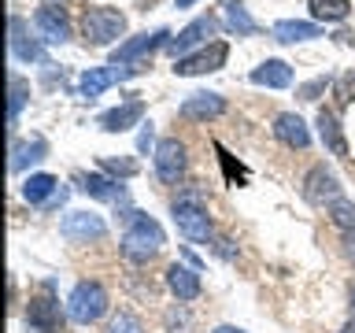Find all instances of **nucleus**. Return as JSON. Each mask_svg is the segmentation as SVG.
Listing matches in <instances>:
<instances>
[{
	"instance_id": "obj_35",
	"label": "nucleus",
	"mask_w": 355,
	"mask_h": 333,
	"mask_svg": "<svg viewBox=\"0 0 355 333\" xmlns=\"http://www.w3.org/2000/svg\"><path fill=\"white\" fill-rule=\"evenodd\" d=\"M215 333H244V330H237V326H218Z\"/></svg>"
},
{
	"instance_id": "obj_21",
	"label": "nucleus",
	"mask_w": 355,
	"mask_h": 333,
	"mask_svg": "<svg viewBox=\"0 0 355 333\" xmlns=\"http://www.w3.org/2000/svg\"><path fill=\"white\" fill-rule=\"evenodd\" d=\"M311 37H322V30L315 22H300V19L274 22V41H282V44H296V41H311Z\"/></svg>"
},
{
	"instance_id": "obj_15",
	"label": "nucleus",
	"mask_w": 355,
	"mask_h": 333,
	"mask_svg": "<svg viewBox=\"0 0 355 333\" xmlns=\"http://www.w3.org/2000/svg\"><path fill=\"white\" fill-rule=\"evenodd\" d=\"M304 196L311 200V204H333V200H340L337 174L326 171V166H315V171L307 174V182H304Z\"/></svg>"
},
{
	"instance_id": "obj_34",
	"label": "nucleus",
	"mask_w": 355,
	"mask_h": 333,
	"mask_svg": "<svg viewBox=\"0 0 355 333\" xmlns=\"http://www.w3.org/2000/svg\"><path fill=\"white\" fill-rule=\"evenodd\" d=\"M344 248H348V255L355 259V230H352V233H344Z\"/></svg>"
},
{
	"instance_id": "obj_18",
	"label": "nucleus",
	"mask_w": 355,
	"mask_h": 333,
	"mask_svg": "<svg viewBox=\"0 0 355 333\" xmlns=\"http://www.w3.org/2000/svg\"><path fill=\"white\" fill-rule=\"evenodd\" d=\"M274 133H277V141H282V144H288V148H307V144H311L307 122L300 115H293V111H285V115L274 119Z\"/></svg>"
},
{
	"instance_id": "obj_38",
	"label": "nucleus",
	"mask_w": 355,
	"mask_h": 333,
	"mask_svg": "<svg viewBox=\"0 0 355 333\" xmlns=\"http://www.w3.org/2000/svg\"><path fill=\"white\" fill-rule=\"evenodd\" d=\"M352 315H355V289H352Z\"/></svg>"
},
{
	"instance_id": "obj_20",
	"label": "nucleus",
	"mask_w": 355,
	"mask_h": 333,
	"mask_svg": "<svg viewBox=\"0 0 355 333\" xmlns=\"http://www.w3.org/2000/svg\"><path fill=\"white\" fill-rule=\"evenodd\" d=\"M252 85H266V89L293 85V67H288L285 60H266L252 71Z\"/></svg>"
},
{
	"instance_id": "obj_9",
	"label": "nucleus",
	"mask_w": 355,
	"mask_h": 333,
	"mask_svg": "<svg viewBox=\"0 0 355 333\" xmlns=\"http://www.w3.org/2000/svg\"><path fill=\"white\" fill-rule=\"evenodd\" d=\"M185 166H189V160H185V144L182 141L166 137V141L155 144V174H159V182L174 185L178 178L185 174Z\"/></svg>"
},
{
	"instance_id": "obj_37",
	"label": "nucleus",
	"mask_w": 355,
	"mask_h": 333,
	"mask_svg": "<svg viewBox=\"0 0 355 333\" xmlns=\"http://www.w3.org/2000/svg\"><path fill=\"white\" fill-rule=\"evenodd\" d=\"M340 333H355V315H352V322H348V326H344Z\"/></svg>"
},
{
	"instance_id": "obj_8",
	"label": "nucleus",
	"mask_w": 355,
	"mask_h": 333,
	"mask_svg": "<svg viewBox=\"0 0 355 333\" xmlns=\"http://www.w3.org/2000/svg\"><path fill=\"white\" fill-rule=\"evenodd\" d=\"M163 44H171V30L137 33V37L122 41L119 49L111 52V67H119V63H133V60H141V56H148V52H155V49H163Z\"/></svg>"
},
{
	"instance_id": "obj_13",
	"label": "nucleus",
	"mask_w": 355,
	"mask_h": 333,
	"mask_svg": "<svg viewBox=\"0 0 355 333\" xmlns=\"http://www.w3.org/2000/svg\"><path fill=\"white\" fill-rule=\"evenodd\" d=\"M22 196H26L30 204H41V207H60L67 200V189L55 182L52 174H30L26 185H22Z\"/></svg>"
},
{
	"instance_id": "obj_4",
	"label": "nucleus",
	"mask_w": 355,
	"mask_h": 333,
	"mask_svg": "<svg viewBox=\"0 0 355 333\" xmlns=\"http://www.w3.org/2000/svg\"><path fill=\"white\" fill-rule=\"evenodd\" d=\"M82 33H85V44H111L115 37L126 33V15L115 8H85Z\"/></svg>"
},
{
	"instance_id": "obj_22",
	"label": "nucleus",
	"mask_w": 355,
	"mask_h": 333,
	"mask_svg": "<svg viewBox=\"0 0 355 333\" xmlns=\"http://www.w3.org/2000/svg\"><path fill=\"white\" fill-rule=\"evenodd\" d=\"M74 182H78V189H82V193L96 196V200H122V196H126V189H122L119 182L100 178V174H78Z\"/></svg>"
},
{
	"instance_id": "obj_16",
	"label": "nucleus",
	"mask_w": 355,
	"mask_h": 333,
	"mask_svg": "<svg viewBox=\"0 0 355 333\" xmlns=\"http://www.w3.org/2000/svg\"><path fill=\"white\" fill-rule=\"evenodd\" d=\"M182 119H196V122H207V119H218L222 111H226V100L218 93H193L182 100Z\"/></svg>"
},
{
	"instance_id": "obj_12",
	"label": "nucleus",
	"mask_w": 355,
	"mask_h": 333,
	"mask_svg": "<svg viewBox=\"0 0 355 333\" xmlns=\"http://www.w3.org/2000/svg\"><path fill=\"white\" fill-rule=\"evenodd\" d=\"M60 233L67 241H100L107 233V226L100 215H93V211H71V215L60 222Z\"/></svg>"
},
{
	"instance_id": "obj_26",
	"label": "nucleus",
	"mask_w": 355,
	"mask_h": 333,
	"mask_svg": "<svg viewBox=\"0 0 355 333\" xmlns=\"http://www.w3.org/2000/svg\"><path fill=\"white\" fill-rule=\"evenodd\" d=\"M307 8H311V15L322 19V22H344L352 11L348 0H307Z\"/></svg>"
},
{
	"instance_id": "obj_5",
	"label": "nucleus",
	"mask_w": 355,
	"mask_h": 333,
	"mask_svg": "<svg viewBox=\"0 0 355 333\" xmlns=\"http://www.w3.org/2000/svg\"><path fill=\"white\" fill-rule=\"evenodd\" d=\"M26 326L33 333H63V311H60V300H55V285L52 282H44L41 285V293L30 300V307H26Z\"/></svg>"
},
{
	"instance_id": "obj_30",
	"label": "nucleus",
	"mask_w": 355,
	"mask_h": 333,
	"mask_svg": "<svg viewBox=\"0 0 355 333\" xmlns=\"http://www.w3.org/2000/svg\"><path fill=\"white\" fill-rule=\"evenodd\" d=\"M104 171L119 174V178H133V174H137V163H133V160H104Z\"/></svg>"
},
{
	"instance_id": "obj_10",
	"label": "nucleus",
	"mask_w": 355,
	"mask_h": 333,
	"mask_svg": "<svg viewBox=\"0 0 355 333\" xmlns=\"http://www.w3.org/2000/svg\"><path fill=\"white\" fill-rule=\"evenodd\" d=\"M215 33H218V19H215V15H200V19L189 22V26L178 33V37H171V44H166V49H171L174 60H185V52H189V49L204 44L207 37H215Z\"/></svg>"
},
{
	"instance_id": "obj_31",
	"label": "nucleus",
	"mask_w": 355,
	"mask_h": 333,
	"mask_svg": "<svg viewBox=\"0 0 355 333\" xmlns=\"http://www.w3.org/2000/svg\"><path fill=\"white\" fill-rule=\"evenodd\" d=\"M326 89H329V74H322V78H315V82L300 85V96H304V100H315L318 93H326Z\"/></svg>"
},
{
	"instance_id": "obj_32",
	"label": "nucleus",
	"mask_w": 355,
	"mask_h": 333,
	"mask_svg": "<svg viewBox=\"0 0 355 333\" xmlns=\"http://www.w3.org/2000/svg\"><path fill=\"white\" fill-rule=\"evenodd\" d=\"M344 96H348V100H355V71H352L348 78H344Z\"/></svg>"
},
{
	"instance_id": "obj_3",
	"label": "nucleus",
	"mask_w": 355,
	"mask_h": 333,
	"mask_svg": "<svg viewBox=\"0 0 355 333\" xmlns=\"http://www.w3.org/2000/svg\"><path fill=\"white\" fill-rule=\"evenodd\" d=\"M174 222L189 241H196V244L211 241V219H207V207L200 200V193H185L174 200Z\"/></svg>"
},
{
	"instance_id": "obj_25",
	"label": "nucleus",
	"mask_w": 355,
	"mask_h": 333,
	"mask_svg": "<svg viewBox=\"0 0 355 333\" xmlns=\"http://www.w3.org/2000/svg\"><path fill=\"white\" fill-rule=\"evenodd\" d=\"M44 152H49V144H44L41 137H33V141H19L15 148H11V171H26L30 163H37L44 160Z\"/></svg>"
},
{
	"instance_id": "obj_29",
	"label": "nucleus",
	"mask_w": 355,
	"mask_h": 333,
	"mask_svg": "<svg viewBox=\"0 0 355 333\" xmlns=\"http://www.w3.org/2000/svg\"><path fill=\"white\" fill-rule=\"evenodd\" d=\"M107 333H144V326H141V318L130 315V311H119V315L107 322Z\"/></svg>"
},
{
	"instance_id": "obj_27",
	"label": "nucleus",
	"mask_w": 355,
	"mask_h": 333,
	"mask_svg": "<svg viewBox=\"0 0 355 333\" xmlns=\"http://www.w3.org/2000/svg\"><path fill=\"white\" fill-rule=\"evenodd\" d=\"M11 104H8V126H15L19 122V111H22V104H26V96H30V85L22 82L19 74H11Z\"/></svg>"
},
{
	"instance_id": "obj_33",
	"label": "nucleus",
	"mask_w": 355,
	"mask_h": 333,
	"mask_svg": "<svg viewBox=\"0 0 355 333\" xmlns=\"http://www.w3.org/2000/svg\"><path fill=\"white\" fill-rule=\"evenodd\" d=\"M137 144H141V152H148V144H152V126L141 130V141H137Z\"/></svg>"
},
{
	"instance_id": "obj_14",
	"label": "nucleus",
	"mask_w": 355,
	"mask_h": 333,
	"mask_svg": "<svg viewBox=\"0 0 355 333\" xmlns=\"http://www.w3.org/2000/svg\"><path fill=\"white\" fill-rule=\"evenodd\" d=\"M8 26H11V52H15V60H22V63H44V67H52L49 52H44L41 44L30 37L26 22H22L19 15H11Z\"/></svg>"
},
{
	"instance_id": "obj_2",
	"label": "nucleus",
	"mask_w": 355,
	"mask_h": 333,
	"mask_svg": "<svg viewBox=\"0 0 355 333\" xmlns=\"http://www.w3.org/2000/svg\"><path fill=\"white\" fill-rule=\"evenodd\" d=\"M111 300L104 293V285L100 282H78L71 300H67V315H71L78 326H89V322H100L107 315Z\"/></svg>"
},
{
	"instance_id": "obj_19",
	"label": "nucleus",
	"mask_w": 355,
	"mask_h": 333,
	"mask_svg": "<svg viewBox=\"0 0 355 333\" xmlns=\"http://www.w3.org/2000/svg\"><path fill=\"white\" fill-rule=\"evenodd\" d=\"M166 285H171V293L182 300V304H189V300L200 296V274L193 271V266L171 263L166 266Z\"/></svg>"
},
{
	"instance_id": "obj_1",
	"label": "nucleus",
	"mask_w": 355,
	"mask_h": 333,
	"mask_svg": "<svg viewBox=\"0 0 355 333\" xmlns=\"http://www.w3.org/2000/svg\"><path fill=\"white\" fill-rule=\"evenodd\" d=\"M163 244H166L163 226L155 219L141 215V211H137V219L130 222V230L122 233V255H126L130 263H148L152 255L163 248Z\"/></svg>"
},
{
	"instance_id": "obj_36",
	"label": "nucleus",
	"mask_w": 355,
	"mask_h": 333,
	"mask_svg": "<svg viewBox=\"0 0 355 333\" xmlns=\"http://www.w3.org/2000/svg\"><path fill=\"white\" fill-rule=\"evenodd\" d=\"M196 0H174V8H193Z\"/></svg>"
},
{
	"instance_id": "obj_17",
	"label": "nucleus",
	"mask_w": 355,
	"mask_h": 333,
	"mask_svg": "<svg viewBox=\"0 0 355 333\" xmlns=\"http://www.w3.org/2000/svg\"><path fill=\"white\" fill-rule=\"evenodd\" d=\"M141 115H144V100H126L122 108L104 111V115L96 119V126H100V130H107V133H122V130L137 126Z\"/></svg>"
},
{
	"instance_id": "obj_11",
	"label": "nucleus",
	"mask_w": 355,
	"mask_h": 333,
	"mask_svg": "<svg viewBox=\"0 0 355 333\" xmlns=\"http://www.w3.org/2000/svg\"><path fill=\"white\" fill-rule=\"evenodd\" d=\"M33 26H37L41 41H49V44H63L71 37V19H67V11L60 4H41L33 11Z\"/></svg>"
},
{
	"instance_id": "obj_23",
	"label": "nucleus",
	"mask_w": 355,
	"mask_h": 333,
	"mask_svg": "<svg viewBox=\"0 0 355 333\" xmlns=\"http://www.w3.org/2000/svg\"><path fill=\"white\" fill-rule=\"evenodd\" d=\"M318 133H322V141H326V148H329L333 155H348V141H344L340 122H337V115H333L329 108L318 111Z\"/></svg>"
},
{
	"instance_id": "obj_7",
	"label": "nucleus",
	"mask_w": 355,
	"mask_h": 333,
	"mask_svg": "<svg viewBox=\"0 0 355 333\" xmlns=\"http://www.w3.org/2000/svg\"><path fill=\"white\" fill-rule=\"evenodd\" d=\"M144 67H89V71L78 78V93H82L85 100H93L100 96L107 85H115L122 82V78H130V74H141Z\"/></svg>"
},
{
	"instance_id": "obj_24",
	"label": "nucleus",
	"mask_w": 355,
	"mask_h": 333,
	"mask_svg": "<svg viewBox=\"0 0 355 333\" xmlns=\"http://www.w3.org/2000/svg\"><path fill=\"white\" fill-rule=\"evenodd\" d=\"M222 15H226V30H233L237 37H248V33H255V19L244 11L241 0H222Z\"/></svg>"
},
{
	"instance_id": "obj_6",
	"label": "nucleus",
	"mask_w": 355,
	"mask_h": 333,
	"mask_svg": "<svg viewBox=\"0 0 355 333\" xmlns=\"http://www.w3.org/2000/svg\"><path fill=\"white\" fill-rule=\"evenodd\" d=\"M226 56H230V44H226V41H211V44H204L196 56L178 60V63H174V74H178V78H193V74L218 71V67L226 63Z\"/></svg>"
},
{
	"instance_id": "obj_28",
	"label": "nucleus",
	"mask_w": 355,
	"mask_h": 333,
	"mask_svg": "<svg viewBox=\"0 0 355 333\" xmlns=\"http://www.w3.org/2000/svg\"><path fill=\"white\" fill-rule=\"evenodd\" d=\"M329 219L337 222L344 233H352L355 230V204H352V200H344V196L333 200V204H329Z\"/></svg>"
}]
</instances>
